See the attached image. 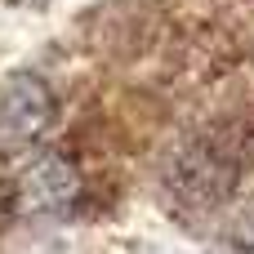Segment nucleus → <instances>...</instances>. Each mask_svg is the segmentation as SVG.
<instances>
[{
    "label": "nucleus",
    "mask_w": 254,
    "mask_h": 254,
    "mask_svg": "<svg viewBox=\"0 0 254 254\" xmlns=\"http://www.w3.org/2000/svg\"><path fill=\"white\" fill-rule=\"evenodd\" d=\"M246 165V143L232 125H201L188 138H179L165 156V196L183 214H210L219 210Z\"/></svg>",
    "instance_id": "nucleus-1"
},
{
    "label": "nucleus",
    "mask_w": 254,
    "mask_h": 254,
    "mask_svg": "<svg viewBox=\"0 0 254 254\" xmlns=\"http://www.w3.org/2000/svg\"><path fill=\"white\" fill-rule=\"evenodd\" d=\"M54 125V94L40 76H9L0 89V156H27Z\"/></svg>",
    "instance_id": "nucleus-2"
},
{
    "label": "nucleus",
    "mask_w": 254,
    "mask_h": 254,
    "mask_svg": "<svg viewBox=\"0 0 254 254\" xmlns=\"http://www.w3.org/2000/svg\"><path fill=\"white\" fill-rule=\"evenodd\" d=\"M13 201L36 219H63L80 201V179L63 152H40L36 161H27L22 179L13 183Z\"/></svg>",
    "instance_id": "nucleus-3"
},
{
    "label": "nucleus",
    "mask_w": 254,
    "mask_h": 254,
    "mask_svg": "<svg viewBox=\"0 0 254 254\" xmlns=\"http://www.w3.org/2000/svg\"><path fill=\"white\" fill-rule=\"evenodd\" d=\"M214 254H254V210L237 214V219H232V223L219 232Z\"/></svg>",
    "instance_id": "nucleus-4"
},
{
    "label": "nucleus",
    "mask_w": 254,
    "mask_h": 254,
    "mask_svg": "<svg viewBox=\"0 0 254 254\" xmlns=\"http://www.w3.org/2000/svg\"><path fill=\"white\" fill-rule=\"evenodd\" d=\"M13 214H18V201H13V188H4V183H0V232L9 228V219H13Z\"/></svg>",
    "instance_id": "nucleus-5"
}]
</instances>
